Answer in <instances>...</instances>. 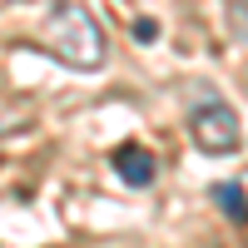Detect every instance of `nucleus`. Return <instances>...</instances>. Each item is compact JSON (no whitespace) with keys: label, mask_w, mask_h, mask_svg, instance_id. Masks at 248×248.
<instances>
[{"label":"nucleus","mask_w":248,"mask_h":248,"mask_svg":"<svg viewBox=\"0 0 248 248\" xmlns=\"http://www.w3.org/2000/svg\"><path fill=\"white\" fill-rule=\"evenodd\" d=\"M209 194H214V203H218L233 223H248V194H243V184H214Z\"/></svg>","instance_id":"20e7f679"},{"label":"nucleus","mask_w":248,"mask_h":248,"mask_svg":"<svg viewBox=\"0 0 248 248\" xmlns=\"http://www.w3.org/2000/svg\"><path fill=\"white\" fill-rule=\"evenodd\" d=\"M189 139L199 144L203 154H233L243 144V129H238V114L214 94H199V105L189 109Z\"/></svg>","instance_id":"f03ea898"},{"label":"nucleus","mask_w":248,"mask_h":248,"mask_svg":"<svg viewBox=\"0 0 248 248\" xmlns=\"http://www.w3.org/2000/svg\"><path fill=\"white\" fill-rule=\"evenodd\" d=\"M134 40H144V45L159 40V25H154V20H134Z\"/></svg>","instance_id":"39448f33"},{"label":"nucleus","mask_w":248,"mask_h":248,"mask_svg":"<svg viewBox=\"0 0 248 248\" xmlns=\"http://www.w3.org/2000/svg\"><path fill=\"white\" fill-rule=\"evenodd\" d=\"M40 45L70 70H99L105 65V30H99V20L79 0H55L50 5L45 25H40Z\"/></svg>","instance_id":"f257e3e1"},{"label":"nucleus","mask_w":248,"mask_h":248,"mask_svg":"<svg viewBox=\"0 0 248 248\" xmlns=\"http://www.w3.org/2000/svg\"><path fill=\"white\" fill-rule=\"evenodd\" d=\"M109 164H114V174L129 184V189H149V184H154V174H159L154 154H149V149H139V144H119Z\"/></svg>","instance_id":"7ed1b4c3"}]
</instances>
